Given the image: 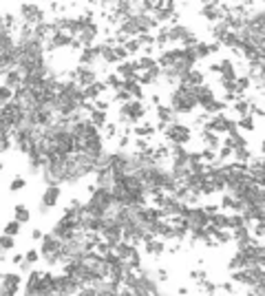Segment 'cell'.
I'll return each mask as SVG.
<instances>
[{
  "label": "cell",
  "instance_id": "obj_1",
  "mask_svg": "<svg viewBox=\"0 0 265 296\" xmlns=\"http://www.w3.org/2000/svg\"><path fill=\"white\" fill-rule=\"evenodd\" d=\"M168 109L175 113L177 119L181 122V117H190L199 111V104L195 100V93H192V86H175V89H168L166 93V102Z\"/></svg>",
  "mask_w": 265,
  "mask_h": 296
},
{
  "label": "cell",
  "instance_id": "obj_2",
  "mask_svg": "<svg viewBox=\"0 0 265 296\" xmlns=\"http://www.w3.org/2000/svg\"><path fill=\"white\" fill-rule=\"evenodd\" d=\"M102 36V24L97 22V18L93 16V13H82V24H80L77 33L73 36V44L77 46V49H82V46H93Z\"/></svg>",
  "mask_w": 265,
  "mask_h": 296
},
{
  "label": "cell",
  "instance_id": "obj_3",
  "mask_svg": "<svg viewBox=\"0 0 265 296\" xmlns=\"http://www.w3.org/2000/svg\"><path fill=\"white\" fill-rule=\"evenodd\" d=\"M159 135L164 137L166 144H172V146H188L192 142V129L190 124H183V122L166 124V129Z\"/></svg>",
  "mask_w": 265,
  "mask_h": 296
},
{
  "label": "cell",
  "instance_id": "obj_4",
  "mask_svg": "<svg viewBox=\"0 0 265 296\" xmlns=\"http://www.w3.org/2000/svg\"><path fill=\"white\" fill-rule=\"evenodd\" d=\"M16 18H18V24H24V27H31L33 29V27L42 24L46 20V11L36 3H22L18 7Z\"/></svg>",
  "mask_w": 265,
  "mask_h": 296
},
{
  "label": "cell",
  "instance_id": "obj_5",
  "mask_svg": "<svg viewBox=\"0 0 265 296\" xmlns=\"http://www.w3.org/2000/svg\"><path fill=\"white\" fill-rule=\"evenodd\" d=\"M60 199H62V186H44L42 194H40V204H38L40 214H46L51 208H56Z\"/></svg>",
  "mask_w": 265,
  "mask_h": 296
},
{
  "label": "cell",
  "instance_id": "obj_6",
  "mask_svg": "<svg viewBox=\"0 0 265 296\" xmlns=\"http://www.w3.org/2000/svg\"><path fill=\"white\" fill-rule=\"evenodd\" d=\"M199 16H201L205 22L215 24V22H219V20H223V16H225V7L217 5V0H208V3H201V5H199Z\"/></svg>",
  "mask_w": 265,
  "mask_h": 296
},
{
  "label": "cell",
  "instance_id": "obj_7",
  "mask_svg": "<svg viewBox=\"0 0 265 296\" xmlns=\"http://www.w3.org/2000/svg\"><path fill=\"white\" fill-rule=\"evenodd\" d=\"M192 93H195V100H197L199 109L208 106L212 100L217 97V91H215V86H212L210 82H203V84H199V86H192Z\"/></svg>",
  "mask_w": 265,
  "mask_h": 296
},
{
  "label": "cell",
  "instance_id": "obj_8",
  "mask_svg": "<svg viewBox=\"0 0 265 296\" xmlns=\"http://www.w3.org/2000/svg\"><path fill=\"white\" fill-rule=\"evenodd\" d=\"M60 248H62V243H60L58 237H53V234H42V239H40V259L46 257V254H56Z\"/></svg>",
  "mask_w": 265,
  "mask_h": 296
},
{
  "label": "cell",
  "instance_id": "obj_9",
  "mask_svg": "<svg viewBox=\"0 0 265 296\" xmlns=\"http://www.w3.org/2000/svg\"><path fill=\"white\" fill-rule=\"evenodd\" d=\"M159 73H162V69L155 64L152 69H148V71H139L137 73V84L139 86H155V84H159Z\"/></svg>",
  "mask_w": 265,
  "mask_h": 296
},
{
  "label": "cell",
  "instance_id": "obj_10",
  "mask_svg": "<svg viewBox=\"0 0 265 296\" xmlns=\"http://www.w3.org/2000/svg\"><path fill=\"white\" fill-rule=\"evenodd\" d=\"M155 117H157V124H172V122H179L177 115L168 109V104H157L155 106Z\"/></svg>",
  "mask_w": 265,
  "mask_h": 296
},
{
  "label": "cell",
  "instance_id": "obj_11",
  "mask_svg": "<svg viewBox=\"0 0 265 296\" xmlns=\"http://www.w3.org/2000/svg\"><path fill=\"white\" fill-rule=\"evenodd\" d=\"M113 73L115 76H119V78H130V76H135V62H132V58H128V60H122V62H117V64H113Z\"/></svg>",
  "mask_w": 265,
  "mask_h": 296
},
{
  "label": "cell",
  "instance_id": "obj_12",
  "mask_svg": "<svg viewBox=\"0 0 265 296\" xmlns=\"http://www.w3.org/2000/svg\"><path fill=\"white\" fill-rule=\"evenodd\" d=\"M0 84H5L7 89H11V91H18L20 86H22V76H20V73L13 69L9 73H5L3 80H0Z\"/></svg>",
  "mask_w": 265,
  "mask_h": 296
},
{
  "label": "cell",
  "instance_id": "obj_13",
  "mask_svg": "<svg viewBox=\"0 0 265 296\" xmlns=\"http://www.w3.org/2000/svg\"><path fill=\"white\" fill-rule=\"evenodd\" d=\"M228 111L234 113V119H236V117H243V115H250V102H248L245 97H236L234 102L230 104Z\"/></svg>",
  "mask_w": 265,
  "mask_h": 296
},
{
  "label": "cell",
  "instance_id": "obj_14",
  "mask_svg": "<svg viewBox=\"0 0 265 296\" xmlns=\"http://www.w3.org/2000/svg\"><path fill=\"white\" fill-rule=\"evenodd\" d=\"M13 219H16L18 224H29V221H31V210L26 208V204L18 201V204L13 206Z\"/></svg>",
  "mask_w": 265,
  "mask_h": 296
},
{
  "label": "cell",
  "instance_id": "obj_15",
  "mask_svg": "<svg viewBox=\"0 0 265 296\" xmlns=\"http://www.w3.org/2000/svg\"><path fill=\"white\" fill-rule=\"evenodd\" d=\"M132 62H135V71L139 73V71H148V69H152V66L157 64V60L152 58V56H137V58H132Z\"/></svg>",
  "mask_w": 265,
  "mask_h": 296
},
{
  "label": "cell",
  "instance_id": "obj_16",
  "mask_svg": "<svg viewBox=\"0 0 265 296\" xmlns=\"http://www.w3.org/2000/svg\"><path fill=\"white\" fill-rule=\"evenodd\" d=\"M236 129L243 131V133H254L256 131V117H252V115L236 117Z\"/></svg>",
  "mask_w": 265,
  "mask_h": 296
},
{
  "label": "cell",
  "instance_id": "obj_17",
  "mask_svg": "<svg viewBox=\"0 0 265 296\" xmlns=\"http://www.w3.org/2000/svg\"><path fill=\"white\" fill-rule=\"evenodd\" d=\"M20 230H22V224H18L16 219H11V221H7V224H5V228H3V234H9V237L16 239L18 234H20Z\"/></svg>",
  "mask_w": 265,
  "mask_h": 296
},
{
  "label": "cell",
  "instance_id": "obj_18",
  "mask_svg": "<svg viewBox=\"0 0 265 296\" xmlns=\"http://www.w3.org/2000/svg\"><path fill=\"white\" fill-rule=\"evenodd\" d=\"M13 248H16V239L9 237V234H0V254H7Z\"/></svg>",
  "mask_w": 265,
  "mask_h": 296
},
{
  "label": "cell",
  "instance_id": "obj_19",
  "mask_svg": "<svg viewBox=\"0 0 265 296\" xmlns=\"http://www.w3.org/2000/svg\"><path fill=\"white\" fill-rule=\"evenodd\" d=\"M117 3H119V0H97V5H99V11H102L104 16H111V13L115 11Z\"/></svg>",
  "mask_w": 265,
  "mask_h": 296
},
{
  "label": "cell",
  "instance_id": "obj_20",
  "mask_svg": "<svg viewBox=\"0 0 265 296\" xmlns=\"http://www.w3.org/2000/svg\"><path fill=\"white\" fill-rule=\"evenodd\" d=\"M24 188H26V179L22 175H16L9 184V192H20V190H24Z\"/></svg>",
  "mask_w": 265,
  "mask_h": 296
},
{
  "label": "cell",
  "instance_id": "obj_21",
  "mask_svg": "<svg viewBox=\"0 0 265 296\" xmlns=\"http://www.w3.org/2000/svg\"><path fill=\"white\" fill-rule=\"evenodd\" d=\"M11 100H13V91L7 89L5 84H0V109H3L5 104H9Z\"/></svg>",
  "mask_w": 265,
  "mask_h": 296
},
{
  "label": "cell",
  "instance_id": "obj_22",
  "mask_svg": "<svg viewBox=\"0 0 265 296\" xmlns=\"http://www.w3.org/2000/svg\"><path fill=\"white\" fill-rule=\"evenodd\" d=\"M42 234H44V232L40 230V228H33V230H31V239H33V241H40V239H42Z\"/></svg>",
  "mask_w": 265,
  "mask_h": 296
},
{
  "label": "cell",
  "instance_id": "obj_23",
  "mask_svg": "<svg viewBox=\"0 0 265 296\" xmlns=\"http://www.w3.org/2000/svg\"><path fill=\"white\" fill-rule=\"evenodd\" d=\"M11 263H13V265H20V263H22V254H13V257H11Z\"/></svg>",
  "mask_w": 265,
  "mask_h": 296
},
{
  "label": "cell",
  "instance_id": "obj_24",
  "mask_svg": "<svg viewBox=\"0 0 265 296\" xmlns=\"http://www.w3.org/2000/svg\"><path fill=\"white\" fill-rule=\"evenodd\" d=\"M0 172H3V161H0Z\"/></svg>",
  "mask_w": 265,
  "mask_h": 296
}]
</instances>
